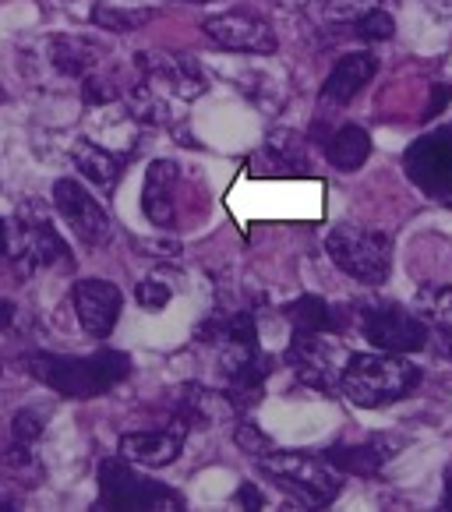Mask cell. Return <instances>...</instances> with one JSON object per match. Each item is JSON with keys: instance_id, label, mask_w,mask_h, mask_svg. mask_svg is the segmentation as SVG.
<instances>
[{"instance_id": "1", "label": "cell", "mask_w": 452, "mask_h": 512, "mask_svg": "<svg viewBox=\"0 0 452 512\" xmlns=\"http://www.w3.org/2000/svg\"><path fill=\"white\" fill-rule=\"evenodd\" d=\"M25 368L36 382L53 389L68 400H96L113 385H121L131 375V357L121 350H96L89 357L71 354H29Z\"/></svg>"}, {"instance_id": "2", "label": "cell", "mask_w": 452, "mask_h": 512, "mask_svg": "<svg viewBox=\"0 0 452 512\" xmlns=\"http://www.w3.org/2000/svg\"><path fill=\"white\" fill-rule=\"evenodd\" d=\"M421 382V368L403 361V354H350L339 371V392L361 410H382L403 400Z\"/></svg>"}, {"instance_id": "3", "label": "cell", "mask_w": 452, "mask_h": 512, "mask_svg": "<svg viewBox=\"0 0 452 512\" xmlns=\"http://www.w3.org/2000/svg\"><path fill=\"white\" fill-rule=\"evenodd\" d=\"M258 470L276 484L279 491H287L308 509H325L339 498L343 491V477L332 470V463L304 456V452H265L258 456Z\"/></svg>"}, {"instance_id": "4", "label": "cell", "mask_w": 452, "mask_h": 512, "mask_svg": "<svg viewBox=\"0 0 452 512\" xmlns=\"http://www.w3.org/2000/svg\"><path fill=\"white\" fill-rule=\"evenodd\" d=\"M325 251L339 269L354 276L357 283L378 287L389 279L392 269V241L382 230H364V226H336L325 237Z\"/></svg>"}, {"instance_id": "5", "label": "cell", "mask_w": 452, "mask_h": 512, "mask_svg": "<svg viewBox=\"0 0 452 512\" xmlns=\"http://www.w3.org/2000/svg\"><path fill=\"white\" fill-rule=\"evenodd\" d=\"M99 505L103 509H184V495L166 488L159 481H149L138 474L128 460H103L99 463Z\"/></svg>"}, {"instance_id": "6", "label": "cell", "mask_w": 452, "mask_h": 512, "mask_svg": "<svg viewBox=\"0 0 452 512\" xmlns=\"http://www.w3.org/2000/svg\"><path fill=\"white\" fill-rule=\"evenodd\" d=\"M361 329L375 350L385 354H417L431 343V325L400 304H371L361 315Z\"/></svg>"}, {"instance_id": "7", "label": "cell", "mask_w": 452, "mask_h": 512, "mask_svg": "<svg viewBox=\"0 0 452 512\" xmlns=\"http://www.w3.org/2000/svg\"><path fill=\"white\" fill-rule=\"evenodd\" d=\"M410 184L431 198H452V124L417 138L403 156Z\"/></svg>"}, {"instance_id": "8", "label": "cell", "mask_w": 452, "mask_h": 512, "mask_svg": "<svg viewBox=\"0 0 452 512\" xmlns=\"http://www.w3.org/2000/svg\"><path fill=\"white\" fill-rule=\"evenodd\" d=\"M8 258L22 272L39 265H71V248L46 219H18L8 226Z\"/></svg>"}, {"instance_id": "9", "label": "cell", "mask_w": 452, "mask_h": 512, "mask_svg": "<svg viewBox=\"0 0 452 512\" xmlns=\"http://www.w3.org/2000/svg\"><path fill=\"white\" fill-rule=\"evenodd\" d=\"M53 205L64 216V223L78 234V241L92 244V248H103L113 237V223L106 216V209L71 177H61L53 184Z\"/></svg>"}, {"instance_id": "10", "label": "cell", "mask_w": 452, "mask_h": 512, "mask_svg": "<svg viewBox=\"0 0 452 512\" xmlns=\"http://www.w3.org/2000/svg\"><path fill=\"white\" fill-rule=\"evenodd\" d=\"M71 297H75L78 325L92 339H106L113 332V325L121 322L124 294L110 279H82V283H75V294Z\"/></svg>"}, {"instance_id": "11", "label": "cell", "mask_w": 452, "mask_h": 512, "mask_svg": "<svg viewBox=\"0 0 452 512\" xmlns=\"http://www.w3.org/2000/svg\"><path fill=\"white\" fill-rule=\"evenodd\" d=\"M202 32L223 50H241V53H272L276 50V32L269 22L255 15H241V11H230V15H216L202 25Z\"/></svg>"}, {"instance_id": "12", "label": "cell", "mask_w": 452, "mask_h": 512, "mask_svg": "<svg viewBox=\"0 0 452 512\" xmlns=\"http://www.w3.org/2000/svg\"><path fill=\"white\" fill-rule=\"evenodd\" d=\"M138 68L152 82H159L163 89L174 92L177 99H195L209 89L202 68L191 57H184V53H138Z\"/></svg>"}, {"instance_id": "13", "label": "cell", "mask_w": 452, "mask_h": 512, "mask_svg": "<svg viewBox=\"0 0 452 512\" xmlns=\"http://www.w3.org/2000/svg\"><path fill=\"white\" fill-rule=\"evenodd\" d=\"M184 435H188V424L181 421H174V428L163 431H128L121 438V456L135 467H170L181 456Z\"/></svg>"}, {"instance_id": "14", "label": "cell", "mask_w": 452, "mask_h": 512, "mask_svg": "<svg viewBox=\"0 0 452 512\" xmlns=\"http://www.w3.org/2000/svg\"><path fill=\"white\" fill-rule=\"evenodd\" d=\"M287 361L294 364L297 378L318 392L339 389V368H332L329 347L322 343L318 332H294V347H290Z\"/></svg>"}, {"instance_id": "15", "label": "cell", "mask_w": 452, "mask_h": 512, "mask_svg": "<svg viewBox=\"0 0 452 512\" xmlns=\"http://www.w3.org/2000/svg\"><path fill=\"white\" fill-rule=\"evenodd\" d=\"M375 71H378L375 53L357 50V53H347V57H339V64L329 71V78H325V85H322V103H329V106L354 103L364 85L375 78Z\"/></svg>"}, {"instance_id": "16", "label": "cell", "mask_w": 452, "mask_h": 512, "mask_svg": "<svg viewBox=\"0 0 452 512\" xmlns=\"http://www.w3.org/2000/svg\"><path fill=\"white\" fill-rule=\"evenodd\" d=\"M174 195H177V163L170 159H152L145 170L142 209L156 226L170 230L174 226Z\"/></svg>"}, {"instance_id": "17", "label": "cell", "mask_w": 452, "mask_h": 512, "mask_svg": "<svg viewBox=\"0 0 452 512\" xmlns=\"http://www.w3.org/2000/svg\"><path fill=\"white\" fill-rule=\"evenodd\" d=\"M230 410H234V403L226 400V392H212L205 385H184L177 396V421L188 428H212Z\"/></svg>"}, {"instance_id": "18", "label": "cell", "mask_w": 452, "mask_h": 512, "mask_svg": "<svg viewBox=\"0 0 452 512\" xmlns=\"http://www.w3.org/2000/svg\"><path fill=\"white\" fill-rule=\"evenodd\" d=\"M392 456V445L385 438H371L361 445H332L325 452V463L339 470V474H357V477H375Z\"/></svg>"}, {"instance_id": "19", "label": "cell", "mask_w": 452, "mask_h": 512, "mask_svg": "<svg viewBox=\"0 0 452 512\" xmlns=\"http://www.w3.org/2000/svg\"><path fill=\"white\" fill-rule=\"evenodd\" d=\"M322 149H325V159H329L336 170L354 174V170H361V166L368 163L371 135L364 128H357V124H347V128L332 131V135L322 142Z\"/></svg>"}, {"instance_id": "20", "label": "cell", "mask_w": 452, "mask_h": 512, "mask_svg": "<svg viewBox=\"0 0 452 512\" xmlns=\"http://www.w3.org/2000/svg\"><path fill=\"white\" fill-rule=\"evenodd\" d=\"M258 166H262V174H287V177H301L304 174V142L290 131H276L269 135L265 142L262 156H258Z\"/></svg>"}, {"instance_id": "21", "label": "cell", "mask_w": 452, "mask_h": 512, "mask_svg": "<svg viewBox=\"0 0 452 512\" xmlns=\"http://www.w3.org/2000/svg\"><path fill=\"white\" fill-rule=\"evenodd\" d=\"M50 64L68 78H89V71L96 68V46L78 36H53Z\"/></svg>"}, {"instance_id": "22", "label": "cell", "mask_w": 452, "mask_h": 512, "mask_svg": "<svg viewBox=\"0 0 452 512\" xmlns=\"http://www.w3.org/2000/svg\"><path fill=\"white\" fill-rule=\"evenodd\" d=\"M287 322L294 325V332H339L343 329V315H336V308L322 301V297H297L294 304H287Z\"/></svg>"}, {"instance_id": "23", "label": "cell", "mask_w": 452, "mask_h": 512, "mask_svg": "<svg viewBox=\"0 0 452 512\" xmlns=\"http://www.w3.org/2000/svg\"><path fill=\"white\" fill-rule=\"evenodd\" d=\"M71 159H75L78 170H82L92 184H99V188H113V184L121 181L124 159L99 149L96 142H78L75 149H71Z\"/></svg>"}, {"instance_id": "24", "label": "cell", "mask_w": 452, "mask_h": 512, "mask_svg": "<svg viewBox=\"0 0 452 512\" xmlns=\"http://www.w3.org/2000/svg\"><path fill=\"white\" fill-rule=\"evenodd\" d=\"M152 18H156V11L152 8H124V4H110V0H103V4H96L92 8V25L96 29H106V32H138L142 25H149Z\"/></svg>"}, {"instance_id": "25", "label": "cell", "mask_w": 452, "mask_h": 512, "mask_svg": "<svg viewBox=\"0 0 452 512\" xmlns=\"http://www.w3.org/2000/svg\"><path fill=\"white\" fill-rule=\"evenodd\" d=\"M421 318L435 325H452V287H424Z\"/></svg>"}, {"instance_id": "26", "label": "cell", "mask_w": 452, "mask_h": 512, "mask_svg": "<svg viewBox=\"0 0 452 512\" xmlns=\"http://www.w3.org/2000/svg\"><path fill=\"white\" fill-rule=\"evenodd\" d=\"M354 32H357V39H364V43H385V39L396 36V22H392L389 11L375 8V11H368V15L357 18Z\"/></svg>"}, {"instance_id": "27", "label": "cell", "mask_w": 452, "mask_h": 512, "mask_svg": "<svg viewBox=\"0 0 452 512\" xmlns=\"http://www.w3.org/2000/svg\"><path fill=\"white\" fill-rule=\"evenodd\" d=\"M128 110L145 124H163L166 121V106L152 96L149 85H135V89L128 92Z\"/></svg>"}, {"instance_id": "28", "label": "cell", "mask_w": 452, "mask_h": 512, "mask_svg": "<svg viewBox=\"0 0 452 512\" xmlns=\"http://www.w3.org/2000/svg\"><path fill=\"white\" fill-rule=\"evenodd\" d=\"M39 435H43V417L36 410L15 414V424H11V452H29Z\"/></svg>"}, {"instance_id": "29", "label": "cell", "mask_w": 452, "mask_h": 512, "mask_svg": "<svg viewBox=\"0 0 452 512\" xmlns=\"http://www.w3.org/2000/svg\"><path fill=\"white\" fill-rule=\"evenodd\" d=\"M170 297H174V287L166 283L163 276H149V279H142L138 283V304H142L145 311H159V308H166L170 304Z\"/></svg>"}, {"instance_id": "30", "label": "cell", "mask_w": 452, "mask_h": 512, "mask_svg": "<svg viewBox=\"0 0 452 512\" xmlns=\"http://www.w3.org/2000/svg\"><path fill=\"white\" fill-rule=\"evenodd\" d=\"M375 8H378V0H329V4H325V18H329V22H357V18Z\"/></svg>"}, {"instance_id": "31", "label": "cell", "mask_w": 452, "mask_h": 512, "mask_svg": "<svg viewBox=\"0 0 452 512\" xmlns=\"http://www.w3.org/2000/svg\"><path fill=\"white\" fill-rule=\"evenodd\" d=\"M237 445H241L244 452H248V456H265V452H272L276 449V445H272V438L265 435V431H258L255 424H241V428H237Z\"/></svg>"}, {"instance_id": "32", "label": "cell", "mask_w": 452, "mask_h": 512, "mask_svg": "<svg viewBox=\"0 0 452 512\" xmlns=\"http://www.w3.org/2000/svg\"><path fill=\"white\" fill-rule=\"evenodd\" d=\"M82 96H85V103H110V99L117 96V89H113V85H106L103 78H85Z\"/></svg>"}, {"instance_id": "33", "label": "cell", "mask_w": 452, "mask_h": 512, "mask_svg": "<svg viewBox=\"0 0 452 512\" xmlns=\"http://www.w3.org/2000/svg\"><path fill=\"white\" fill-rule=\"evenodd\" d=\"M449 103H452V85H435V89H431V106L424 110V121L438 117Z\"/></svg>"}, {"instance_id": "34", "label": "cell", "mask_w": 452, "mask_h": 512, "mask_svg": "<svg viewBox=\"0 0 452 512\" xmlns=\"http://www.w3.org/2000/svg\"><path fill=\"white\" fill-rule=\"evenodd\" d=\"M234 498H237V505H244V509H262L265 505V495L255 488V481H244Z\"/></svg>"}, {"instance_id": "35", "label": "cell", "mask_w": 452, "mask_h": 512, "mask_svg": "<svg viewBox=\"0 0 452 512\" xmlns=\"http://www.w3.org/2000/svg\"><path fill=\"white\" fill-rule=\"evenodd\" d=\"M438 18H452V0H424Z\"/></svg>"}, {"instance_id": "36", "label": "cell", "mask_w": 452, "mask_h": 512, "mask_svg": "<svg viewBox=\"0 0 452 512\" xmlns=\"http://www.w3.org/2000/svg\"><path fill=\"white\" fill-rule=\"evenodd\" d=\"M11 318H15V308H11L8 301H0V332L8 329V325H11Z\"/></svg>"}, {"instance_id": "37", "label": "cell", "mask_w": 452, "mask_h": 512, "mask_svg": "<svg viewBox=\"0 0 452 512\" xmlns=\"http://www.w3.org/2000/svg\"><path fill=\"white\" fill-rule=\"evenodd\" d=\"M442 509H452V467L445 470V491H442Z\"/></svg>"}, {"instance_id": "38", "label": "cell", "mask_w": 452, "mask_h": 512, "mask_svg": "<svg viewBox=\"0 0 452 512\" xmlns=\"http://www.w3.org/2000/svg\"><path fill=\"white\" fill-rule=\"evenodd\" d=\"M8 255V223L0 219V258Z\"/></svg>"}, {"instance_id": "39", "label": "cell", "mask_w": 452, "mask_h": 512, "mask_svg": "<svg viewBox=\"0 0 452 512\" xmlns=\"http://www.w3.org/2000/svg\"><path fill=\"white\" fill-rule=\"evenodd\" d=\"M191 4H209V0H191Z\"/></svg>"}]
</instances>
